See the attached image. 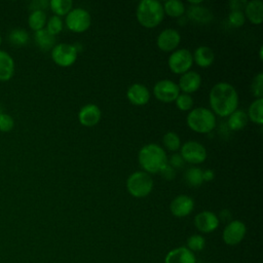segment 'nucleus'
Here are the masks:
<instances>
[{"mask_svg": "<svg viewBox=\"0 0 263 263\" xmlns=\"http://www.w3.org/2000/svg\"><path fill=\"white\" fill-rule=\"evenodd\" d=\"M209 101L213 113L221 117H227L237 109L238 95L231 84L218 82L211 88Z\"/></svg>", "mask_w": 263, "mask_h": 263, "instance_id": "1", "label": "nucleus"}, {"mask_svg": "<svg viewBox=\"0 0 263 263\" xmlns=\"http://www.w3.org/2000/svg\"><path fill=\"white\" fill-rule=\"evenodd\" d=\"M138 160L143 172L149 175L159 173L167 164V156L164 149L154 143L147 144L141 148Z\"/></svg>", "mask_w": 263, "mask_h": 263, "instance_id": "2", "label": "nucleus"}, {"mask_svg": "<svg viewBox=\"0 0 263 263\" xmlns=\"http://www.w3.org/2000/svg\"><path fill=\"white\" fill-rule=\"evenodd\" d=\"M136 15L141 26L155 28L164 17L163 6L158 0H142L137 6Z\"/></svg>", "mask_w": 263, "mask_h": 263, "instance_id": "3", "label": "nucleus"}, {"mask_svg": "<svg viewBox=\"0 0 263 263\" xmlns=\"http://www.w3.org/2000/svg\"><path fill=\"white\" fill-rule=\"evenodd\" d=\"M187 125L198 134L211 133L216 126V116L212 110L203 107L192 109L186 118Z\"/></svg>", "mask_w": 263, "mask_h": 263, "instance_id": "4", "label": "nucleus"}, {"mask_svg": "<svg viewBox=\"0 0 263 263\" xmlns=\"http://www.w3.org/2000/svg\"><path fill=\"white\" fill-rule=\"evenodd\" d=\"M126 189L132 196L143 198L151 193L153 189V180L149 174L143 171H137L127 178Z\"/></svg>", "mask_w": 263, "mask_h": 263, "instance_id": "5", "label": "nucleus"}, {"mask_svg": "<svg viewBox=\"0 0 263 263\" xmlns=\"http://www.w3.org/2000/svg\"><path fill=\"white\" fill-rule=\"evenodd\" d=\"M193 64L192 53L186 48L174 50L167 60L170 70L175 74H184L190 71Z\"/></svg>", "mask_w": 263, "mask_h": 263, "instance_id": "6", "label": "nucleus"}, {"mask_svg": "<svg viewBox=\"0 0 263 263\" xmlns=\"http://www.w3.org/2000/svg\"><path fill=\"white\" fill-rule=\"evenodd\" d=\"M91 17L87 10L77 7L72 8L66 15V26L75 33H82L90 27Z\"/></svg>", "mask_w": 263, "mask_h": 263, "instance_id": "7", "label": "nucleus"}, {"mask_svg": "<svg viewBox=\"0 0 263 263\" xmlns=\"http://www.w3.org/2000/svg\"><path fill=\"white\" fill-rule=\"evenodd\" d=\"M78 51L74 44L59 43L51 49V59L60 67H70L77 59Z\"/></svg>", "mask_w": 263, "mask_h": 263, "instance_id": "8", "label": "nucleus"}, {"mask_svg": "<svg viewBox=\"0 0 263 263\" xmlns=\"http://www.w3.org/2000/svg\"><path fill=\"white\" fill-rule=\"evenodd\" d=\"M180 155L184 161L197 164L206 159V150L202 144L196 141H188L181 146Z\"/></svg>", "mask_w": 263, "mask_h": 263, "instance_id": "9", "label": "nucleus"}, {"mask_svg": "<svg viewBox=\"0 0 263 263\" xmlns=\"http://www.w3.org/2000/svg\"><path fill=\"white\" fill-rule=\"evenodd\" d=\"M153 95L160 102L171 103L174 102L180 95V88L173 80L162 79L154 84Z\"/></svg>", "mask_w": 263, "mask_h": 263, "instance_id": "10", "label": "nucleus"}, {"mask_svg": "<svg viewBox=\"0 0 263 263\" xmlns=\"http://www.w3.org/2000/svg\"><path fill=\"white\" fill-rule=\"evenodd\" d=\"M247 232V227L243 222L234 220L227 224L223 231V240L226 245L235 246L239 243L245 237Z\"/></svg>", "mask_w": 263, "mask_h": 263, "instance_id": "11", "label": "nucleus"}, {"mask_svg": "<svg viewBox=\"0 0 263 263\" xmlns=\"http://www.w3.org/2000/svg\"><path fill=\"white\" fill-rule=\"evenodd\" d=\"M181 41L180 33L172 28L162 30L156 39V44L158 48L164 52L174 51Z\"/></svg>", "mask_w": 263, "mask_h": 263, "instance_id": "12", "label": "nucleus"}, {"mask_svg": "<svg viewBox=\"0 0 263 263\" xmlns=\"http://www.w3.org/2000/svg\"><path fill=\"white\" fill-rule=\"evenodd\" d=\"M194 209V200L192 197L186 194H181L176 196L171 204H170V210L171 213L178 218H183L188 216Z\"/></svg>", "mask_w": 263, "mask_h": 263, "instance_id": "13", "label": "nucleus"}, {"mask_svg": "<svg viewBox=\"0 0 263 263\" xmlns=\"http://www.w3.org/2000/svg\"><path fill=\"white\" fill-rule=\"evenodd\" d=\"M195 227L204 233L216 230L219 226V218L211 211H203L194 217Z\"/></svg>", "mask_w": 263, "mask_h": 263, "instance_id": "14", "label": "nucleus"}, {"mask_svg": "<svg viewBox=\"0 0 263 263\" xmlns=\"http://www.w3.org/2000/svg\"><path fill=\"white\" fill-rule=\"evenodd\" d=\"M102 113L96 104H86L78 112V120L83 126H95L99 123Z\"/></svg>", "mask_w": 263, "mask_h": 263, "instance_id": "15", "label": "nucleus"}, {"mask_svg": "<svg viewBox=\"0 0 263 263\" xmlns=\"http://www.w3.org/2000/svg\"><path fill=\"white\" fill-rule=\"evenodd\" d=\"M126 97L133 105L143 106L149 102L150 91L145 85L141 83H134L127 88Z\"/></svg>", "mask_w": 263, "mask_h": 263, "instance_id": "16", "label": "nucleus"}, {"mask_svg": "<svg viewBox=\"0 0 263 263\" xmlns=\"http://www.w3.org/2000/svg\"><path fill=\"white\" fill-rule=\"evenodd\" d=\"M201 84V77L195 71H188L181 75L178 86L184 93H192L196 91Z\"/></svg>", "mask_w": 263, "mask_h": 263, "instance_id": "17", "label": "nucleus"}, {"mask_svg": "<svg viewBox=\"0 0 263 263\" xmlns=\"http://www.w3.org/2000/svg\"><path fill=\"white\" fill-rule=\"evenodd\" d=\"M165 263H196L193 253L185 247L170 251L164 259Z\"/></svg>", "mask_w": 263, "mask_h": 263, "instance_id": "18", "label": "nucleus"}, {"mask_svg": "<svg viewBox=\"0 0 263 263\" xmlns=\"http://www.w3.org/2000/svg\"><path fill=\"white\" fill-rule=\"evenodd\" d=\"M245 16L255 25H260L263 21V2L261 0H251L245 5Z\"/></svg>", "mask_w": 263, "mask_h": 263, "instance_id": "19", "label": "nucleus"}, {"mask_svg": "<svg viewBox=\"0 0 263 263\" xmlns=\"http://www.w3.org/2000/svg\"><path fill=\"white\" fill-rule=\"evenodd\" d=\"M192 57H193V62H195L196 65L201 68L210 67L215 60V53L213 49L205 45H201L197 47L194 51V54H192Z\"/></svg>", "mask_w": 263, "mask_h": 263, "instance_id": "20", "label": "nucleus"}, {"mask_svg": "<svg viewBox=\"0 0 263 263\" xmlns=\"http://www.w3.org/2000/svg\"><path fill=\"white\" fill-rule=\"evenodd\" d=\"M14 73V61L6 51L0 50V81L9 80Z\"/></svg>", "mask_w": 263, "mask_h": 263, "instance_id": "21", "label": "nucleus"}, {"mask_svg": "<svg viewBox=\"0 0 263 263\" xmlns=\"http://www.w3.org/2000/svg\"><path fill=\"white\" fill-rule=\"evenodd\" d=\"M187 15L190 20L198 24H206L212 21V12L204 6L190 5L187 10Z\"/></svg>", "mask_w": 263, "mask_h": 263, "instance_id": "22", "label": "nucleus"}, {"mask_svg": "<svg viewBox=\"0 0 263 263\" xmlns=\"http://www.w3.org/2000/svg\"><path fill=\"white\" fill-rule=\"evenodd\" d=\"M34 39L38 47L44 51L52 49L55 45V36L50 34L46 29L36 31L34 34Z\"/></svg>", "mask_w": 263, "mask_h": 263, "instance_id": "23", "label": "nucleus"}, {"mask_svg": "<svg viewBox=\"0 0 263 263\" xmlns=\"http://www.w3.org/2000/svg\"><path fill=\"white\" fill-rule=\"evenodd\" d=\"M249 118L243 110L236 109L228 116V125L232 130L242 129L248 124Z\"/></svg>", "mask_w": 263, "mask_h": 263, "instance_id": "24", "label": "nucleus"}, {"mask_svg": "<svg viewBox=\"0 0 263 263\" xmlns=\"http://www.w3.org/2000/svg\"><path fill=\"white\" fill-rule=\"evenodd\" d=\"M262 108H263V99H256L252 102L248 110V118L251 119L256 124L262 125L263 123V115H262Z\"/></svg>", "mask_w": 263, "mask_h": 263, "instance_id": "25", "label": "nucleus"}, {"mask_svg": "<svg viewBox=\"0 0 263 263\" xmlns=\"http://www.w3.org/2000/svg\"><path fill=\"white\" fill-rule=\"evenodd\" d=\"M162 6L164 13L171 17H180L185 12V5L179 0H167Z\"/></svg>", "mask_w": 263, "mask_h": 263, "instance_id": "26", "label": "nucleus"}, {"mask_svg": "<svg viewBox=\"0 0 263 263\" xmlns=\"http://www.w3.org/2000/svg\"><path fill=\"white\" fill-rule=\"evenodd\" d=\"M47 18L46 13L43 10H34L30 13L28 18V24L32 30L39 31L44 29V26L46 25Z\"/></svg>", "mask_w": 263, "mask_h": 263, "instance_id": "27", "label": "nucleus"}, {"mask_svg": "<svg viewBox=\"0 0 263 263\" xmlns=\"http://www.w3.org/2000/svg\"><path fill=\"white\" fill-rule=\"evenodd\" d=\"M73 2L71 0H51L49 1V7L54 13V15L62 16L67 15L68 12L72 9Z\"/></svg>", "mask_w": 263, "mask_h": 263, "instance_id": "28", "label": "nucleus"}, {"mask_svg": "<svg viewBox=\"0 0 263 263\" xmlns=\"http://www.w3.org/2000/svg\"><path fill=\"white\" fill-rule=\"evenodd\" d=\"M184 178L188 185L193 186V187H198L203 183L202 170L200 167H196V166L189 167L186 171Z\"/></svg>", "mask_w": 263, "mask_h": 263, "instance_id": "29", "label": "nucleus"}, {"mask_svg": "<svg viewBox=\"0 0 263 263\" xmlns=\"http://www.w3.org/2000/svg\"><path fill=\"white\" fill-rule=\"evenodd\" d=\"M8 40L13 45L22 46L28 43L29 34L24 29H13L8 35Z\"/></svg>", "mask_w": 263, "mask_h": 263, "instance_id": "30", "label": "nucleus"}, {"mask_svg": "<svg viewBox=\"0 0 263 263\" xmlns=\"http://www.w3.org/2000/svg\"><path fill=\"white\" fill-rule=\"evenodd\" d=\"M164 147L170 151H177L181 148V139L174 132H167L162 138Z\"/></svg>", "mask_w": 263, "mask_h": 263, "instance_id": "31", "label": "nucleus"}, {"mask_svg": "<svg viewBox=\"0 0 263 263\" xmlns=\"http://www.w3.org/2000/svg\"><path fill=\"white\" fill-rule=\"evenodd\" d=\"M205 240L203 236L199 234H193L187 239V249L191 252H199L204 248Z\"/></svg>", "mask_w": 263, "mask_h": 263, "instance_id": "32", "label": "nucleus"}, {"mask_svg": "<svg viewBox=\"0 0 263 263\" xmlns=\"http://www.w3.org/2000/svg\"><path fill=\"white\" fill-rule=\"evenodd\" d=\"M63 21L60 16L58 15H52L49 17V20L46 22V30L52 34L53 36L58 35L59 33H61V31L63 30Z\"/></svg>", "mask_w": 263, "mask_h": 263, "instance_id": "33", "label": "nucleus"}, {"mask_svg": "<svg viewBox=\"0 0 263 263\" xmlns=\"http://www.w3.org/2000/svg\"><path fill=\"white\" fill-rule=\"evenodd\" d=\"M176 106L181 111H188L193 107V99L188 93H180L175 100Z\"/></svg>", "mask_w": 263, "mask_h": 263, "instance_id": "34", "label": "nucleus"}, {"mask_svg": "<svg viewBox=\"0 0 263 263\" xmlns=\"http://www.w3.org/2000/svg\"><path fill=\"white\" fill-rule=\"evenodd\" d=\"M251 90L253 96H255L257 99L262 98L263 96V73L260 72L258 73L251 85Z\"/></svg>", "mask_w": 263, "mask_h": 263, "instance_id": "35", "label": "nucleus"}, {"mask_svg": "<svg viewBox=\"0 0 263 263\" xmlns=\"http://www.w3.org/2000/svg\"><path fill=\"white\" fill-rule=\"evenodd\" d=\"M228 21L232 27L239 28L245 24L246 16L241 10H231L228 15Z\"/></svg>", "mask_w": 263, "mask_h": 263, "instance_id": "36", "label": "nucleus"}, {"mask_svg": "<svg viewBox=\"0 0 263 263\" xmlns=\"http://www.w3.org/2000/svg\"><path fill=\"white\" fill-rule=\"evenodd\" d=\"M13 126H14L13 118L10 115L2 112L0 114V132L8 133L13 128Z\"/></svg>", "mask_w": 263, "mask_h": 263, "instance_id": "37", "label": "nucleus"}, {"mask_svg": "<svg viewBox=\"0 0 263 263\" xmlns=\"http://www.w3.org/2000/svg\"><path fill=\"white\" fill-rule=\"evenodd\" d=\"M159 174L161 175V177L167 181H171L173 179H175L176 177V172L175 168H173L170 164H166L164 167H162L159 172Z\"/></svg>", "mask_w": 263, "mask_h": 263, "instance_id": "38", "label": "nucleus"}, {"mask_svg": "<svg viewBox=\"0 0 263 263\" xmlns=\"http://www.w3.org/2000/svg\"><path fill=\"white\" fill-rule=\"evenodd\" d=\"M184 160L181 157L180 154H174L171 156L170 159H167V164H170L173 168H180L184 165Z\"/></svg>", "mask_w": 263, "mask_h": 263, "instance_id": "39", "label": "nucleus"}, {"mask_svg": "<svg viewBox=\"0 0 263 263\" xmlns=\"http://www.w3.org/2000/svg\"><path fill=\"white\" fill-rule=\"evenodd\" d=\"M47 6H49V2L45 1V0H35V1H32L29 5V7L32 11H34V10H43L44 11V9Z\"/></svg>", "mask_w": 263, "mask_h": 263, "instance_id": "40", "label": "nucleus"}, {"mask_svg": "<svg viewBox=\"0 0 263 263\" xmlns=\"http://www.w3.org/2000/svg\"><path fill=\"white\" fill-rule=\"evenodd\" d=\"M214 178H215V173H214L213 170L208 168V170L202 171V180H203V182H204V181H205V182H210V181H212Z\"/></svg>", "mask_w": 263, "mask_h": 263, "instance_id": "41", "label": "nucleus"}, {"mask_svg": "<svg viewBox=\"0 0 263 263\" xmlns=\"http://www.w3.org/2000/svg\"><path fill=\"white\" fill-rule=\"evenodd\" d=\"M262 50H263V47L261 46V47H260V50H259V57H260V60H261V61L263 60V58H262Z\"/></svg>", "mask_w": 263, "mask_h": 263, "instance_id": "42", "label": "nucleus"}, {"mask_svg": "<svg viewBox=\"0 0 263 263\" xmlns=\"http://www.w3.org/2000/svg\"><path fill=\"white\" fill-rule=\"evenodd\" d=\"M1 42H2V38H1V36H0V45H1Z\"/></svg>", "mask_w": 263, "mask_h": 263, "instance_id": "43", "label": "nucleus"}, {"mask_svg": "<svg viewBox=\"0 0 263 263\" xmlns=\"http://www.w3.org/2000/svg\"><path fill=\"white\" fill-rule=\"evenodd\" d=\"M2 113V110H1V107H0V114Z\"/></svg>", "mask_w": 263, "mask_h": 263, "instance_id": "44", "label": "nucleus"}]
</instances>
